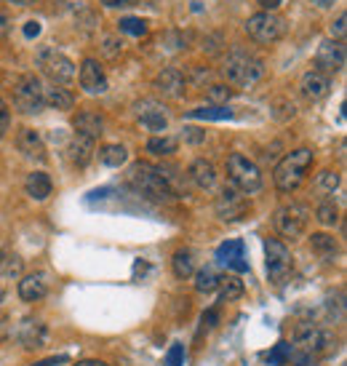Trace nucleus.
Instances as JSON below:
<instances>
[{
	"label": "nucleus",
	"instance_id": "nucleus-41",
	"mask_svg": "<svg viewBox=\"0 0 347 366\" xmlns=\"http://www.w3.org/2000/svg\"><path fill=\"white\" fill-rule=\"evenodd\" d=\"M345 22H347L345 14H339V16H336V22L332 25V35H336V41L345 35Z\"/></svg>",
	"mask_w": 347,
	"mask_h": 366
},
{
	"label": "nucleus",
	"instance_id": "nucleus-25",
	"mask_svg": "<svg viewBox=\"0 0 347 366\" xmlns=\"http://www.w3.org/2000/svg\"><path fill=\"white\" fill-rule=\"evenodd\" d=\"M310 246H313V251H315L320 259H334L336 257V251H339L334 235H329V233H315V235L310 238Z\"/></svg>",
	"mask_w": 347,
	"mask_h": 366
},
{
	"label": "nucleus",
	"instance_id": "nucleus-47",
	"mask_svg": "<svg viewBox=\"0 0 347 366\" xmlns=\"http://www.w3.org/2000/svg\"><path fill=\"white\" fill-rule=\"evenodd\" d=\"M256 3H259V6L265 8V11H275V8H278L283 0H256Z\"/></svg>",
	"mask_w": 347,
	"mask_h": 366
},
{
	"label": "nucleus",
	"instance_id": "nucleus-49",
	"mask_svg": "<svg viewBox=\"0 0 347 366\" xmlns=\"http://www.w3.org/2000/svg\"><path fill=\"white\" fill-rule=\"evenodd\" d=\"M75 366H107L105 361H99V358H83V361H78Z\"/></svg>",
	"mask_w": 347,
	"mask_h": 366
},
{
	"label": "nucleus",
	"instance_id": "nucleus-19",
	"mask_svg": "<svg viewBox=\"0 0 347 366\" xmlns=\"http://www.w3.org/2000/svg\"><path fill=\"white\" fill-rule=\"evenodd\" d=\"M75 134L80 136H89V139H99L102 136V131H105V121H102V115L99 112H91V110H83V112H78V118H75Z\"/></svg>",
	"mask_w": 347,
	"mask_h": 366
},
{
	"label": "nucleus",
	"instance_id": "nucleus-7",
	"mask_svg": "<svg viewBox=\"0 0 347 366\" xmlns=\"http://www.w3.org/2000/svg\"><path fill=\"white\" fill-rule=\"evenodd\" d=\"M246 32H249V38L256 43H275L283 38V32H286V22L280 19L278 14H273V11H262V14L251 16L249 22H246Z\"/></svg>",
	"mask_w": 347,
	"mask_h": 366
},
{
	"label": "nucleus",
	"instance_id": "nucleus-48",
	"mask_svg": "<svg viewBox=\"0 0 347 366\" xmlns=\"http://www.w3.org/2000/svg\"><path fill=\"white\" fill-rule=\"evenodd\" d=\"M62 361H67V355H53V358H46V361H38V364H32V366H53V364H62Z\"/></svg>",
	"mask_w": 347,
	"mask_h": 366
},
{
	"label": "nucleus",
	"instance_id": "nucleus-18",
	"mask_svg": "<svg viewBox=\"0 0 347 366\" xmlns=\"http://www.w3.org/2000/svg\"><path fill=\"white\" fill-rule=\"evenodd\" d=\"M46 292H48V284H46L43 273L22 275V281H19V297L25 299V302H38V299L46 297Z\"/></svg>",
	"mask_w": 347,
	"mask_h": 366
},
{
	"label": "nucleus",
	"instance_id": "nucleus-23",
	"mask_svg": "<svg viewBox=\"0 0 347 366\" xmlns=\"http://www.w3.org/2000/svg\"><path fill=\"white\" fill-rule=\"evenodd\" d=\"M67 152H70V161L83 169V166H89V161H91L93 155V139L75 134L72 142H70V148H67Z\"/></svg>",
	"mask_w": 347,
	"mask_h": 366
},
{
	"label": "nucleus",
	"instance_id": "nucleus-45",
	"mask_svg": "<svg viewBox=\"0 0 347 366\" xmlns=\"http://www.w3.org/2000/svg\"><path fill=\"white\" fill-rule=\"evenodd\" d=\"M25 35H27V38H35V35H40V25H38V22H27Z\"/></svg>",
	"mask_w": 347,
	"mask_h": 366
},
{
	"label": "nucleus",
	"instance_id": "nucleus-4",
	"mask_svg": "<svg viewBox=\"0 0 347 366\" xmlns=\"http://www.w3.org/2000/svg\"><path fill=\"white\" fill-rule=\"evenodd\" d=\"M227 176L233 182V188L240 190L243 195L262 190V171H259V166L249 161L246 155H240V152H233L227 158Z\"/></svg>",
	"mask_w": 347,
	"mask_h": 366
},
{
	"label": "nucleus",
	"instance_id": "nucleus-28",
	"mask_svg": "<svg viewBox=\"0 0 347 366\" xmlns=\"http://www.w3.org/2000/svg\"><path fill=\"white\" fill-rule=\"evenodd\" d=\"M190 118H203V121H225V118H233V110L225 107V105H211V107H198L187 112Z\"/></svg>",
	"mask_w": 347,
	"mask_h": 366
},
{
	"label": "nucleus",
	"instance_id": "nucleus-21",
	"mask_svg": "<svg viewBox=\"0 0 347 366\" xmlns=\"http://www.w3.org/2000/svg\"><path fill=\"white\" fill-rule=\"evenodd\" d=\"M19 339H22L25 348H43L46 339H48V329H46V324L30 318V321H25L22 329H19Z\"/></svg>",
	"mask_w": 347,
	"mask_h": 366
},
{
	"label": "nucleus",
	"instance_id": "nucleus-38",
	"mask_svg": "<svg viewBox=\"0 0 347 366\" xmlns=\"http://www.w3.org/2000/svg\"><path fill=\"white\" fill-rule=\"evenodd\" d=\"M289 353H292V345H289V342H278L275 351L270 353V361H273V364H286V361H289Z\"/></svg>",
	"mask_w": 347,
	"mask_h": 366
},
{
	"label": "nucleus",
	"instance_id": "nucleus-20",
	"mask_svg": "<svg viewBox=\"0 0 347 366\" xmlns=\"http://www.w3.org/2000/svg\"><path fill=\"white\" fill-rule=\"evenodd\" d=\"M187 174H190V179L195 182V188H200V190H214V185H216V169H214V163L203 161V158L192 161Z\"/></svg>",
	"mask_w": 347,
	"mask_h": 366
},
{
	"label": "nucleus",
	"instance_id": "nucleus-9",
	"mask_svg": "<svg viewBox=\"0 0 347 366\" xmlns=\"http://www.w3.org/2000/svg\"><path fill=\"white\" fill-rule=\"evenodd\" d=\"M265 254H267V275L273 284H283L292 273V251L286 249V244H280L278 238H267L265 241Z\"/></svg>",
	"mask_w": 347,
	"mask_h": 366
},
{
	"label": "nucleus",
	"instance_id": "nucleus-33",
	"mask_svg": "<svg viewBox=\"0 0 347 366\" xmlns=\"http://www.w3.org/2000/svg\"><path fill=\"white\" fill-rule=\"evenodd\" d=\"M315 217H318L320 225L334 228V225L339 222V209H336L332 201H323V204H318V209H315Z\"/></svg>",
	"mask_w": 347,
	"mask_h": 366
},
{
	"label": "nucleus",
	"instance_id": "nucleus-12",
	"mask_svg": "<svg viewBox=\"0 0 347 366\" xmlns=\"http://www.w3.org/2000/svg\"><path fill=\"white\" fill-rule=\"evenodd\" d=\"M315 67L323 75H334L345 67V43L332 38V41H323L315 51Z\"/></svg>",
	"mask_w": 347,
	"mask_h": 366
},
{
	"label": "nucleus",
	"instance_id": "nucleus-42",
	"mask_svg": "<svg viewBox=\"0 0 347 366\" xmlns=\"http://www.w3.org/2000/svg\"><path fill=\"white\" fill-rule=\"evenodd\" d=\"M185 131H187V142H203V139H206V134H203L200 129H192V126H190Z\"/></svg>",
	"mask_w": 347,
	"mask_h": 366
},
{
	"label": "nucleus",
	"instance_id": "nucleus-27",
	"mask_svg": "<svg viewBox=\"0 0 347 366\" xmlns=\"http://www.w3.org/2000/svg\"><path fill=\"white\" fill-rule=\"evenodd\" d=\"M99 161L110 166V169H118L123 163L129 161V150L123 148V145H105V148L99 150Z\"/></svg>",
	"mask_w": 347,
	"mask_h": 366
},
{
	"label": "nucleus",
	"instance_id": "nucleus-8",
	"mask_svg": "<svg viewBox=\"0 0 347 366\" xmlns=\"http://www.w3.org/2000/svg\"><path fill=\"white\" fill-rule=\"evenodd\" d=\"M13 105L27 115L43 110V83L35 75H22L13 83Z\"/></svg>",
	"mask_w": 347,
	"mask_h": 366
},
{
	"label": "nucleus",
	"instance_id": "nucleus-14",
	"mask_svg": "<svg viewBox=\"0 0 347 366\" xmlns=\"http://www.w3.org/2000/svg\"><path fill=\"white\" fill-rule=\"evenodd\" d=\"M78 78H80V89H83L86 94H105L107 91L105 67H102L96 59H83Z\"/></svg>",
	"mask_w": 347,
	"mask_h": 366
},
{
	"label": "nucleus",
	"instance_id": "nucleus-31",
	"mask_svg": "<svg viewBox=\"0 0 347 366\" xmlns=\"http://www.w3.org/2000/svg\"><path fill=\"white\" fill-rule=\"evenodd\" d=\"M216 286H219V275H216L211 268H203V270L195 273V292H200V294H211Z\"/></svg>",
	"mask_w": 347,
	"mask_h": 366
},
{
	"label": "nucleus",
	"instance_id": "nucleus-46",
	"mask_svg": "<svg viewBox=\"0 0 347 366\" xmlns=\"http://www.w3.org/2000/svg\"><path fill=\"white\" fill-rule=\"evenodd\" d=\"M147 270H150V265H147V262H142V259H136V265H133V278L145 275Z\"/></svg>",
	"mask_w": 347,
	"mask_h": 366
},
{
	"label": "nucleus",
	"instance_id": "nucleus-36",
	"mask_svg": "<svg viewBox=\"0 0 347 366\" xmlns=\"http://www.w3.org/2000/svg\"><path fill=\"white\" fill-rule=\"evenodd\" d=\"M318 188L323 192H334L336 188H339V174H336V171H329V169H326V171H320L318 174Z\"/></svg>",
	"mask_w": 347,
	"mask_h": 366
},
{
	"label": "nucleus",
	"instance_id": "nucleus-26",
	"mask_svg": "<svg viewBox=\"0 0 347 366\" xmlns=\"http://www.w3.org/2000/svg\"><path fill=\"white\" fill-rule=\"evenodd\" d=\"M174 265V275L176 278H190L192 273H195V257H192V251L190 249H179L171 259Z\"/></svg>",
	"mask_w": 347,
	"mask_h": 366
},
{
	"label": "nucleus",
	"instance_id": "nucleus-51",
	"mask_svg": "<svg viewBox=\"0 0 347 366\" xmlns=\"http://www.w3.org/2000/svg\"><path fill=\"white\" fill-rule=\"evenodd\" d=\"M315 6H320V8H329V6H334V0H313Z\"/></svg>",
	"mask_w": 347,
	"mask_h": 366
},
{
	"label": "nucleus",
	"instance_id": "nucleus-50",
	"mask_svg": "<svg viewBox=\"0 0 347 366\" xmlns=\"http://www.w3.org/2000/svg\"><path fill=\"white\" fill-rule=\"evenodd\" d=\"M6 32H8V19L0 14V38H6Z\"/></svg>",
	"mask_w": 347,
	"mask_h": 366
},
{
	"label": "nucleus",
	"instance_id": "nucleus-3",
	"mask_svg": "<svg viewBox=\"0 0 347 366\" xmlns=\"http://www.w3.org/2000/svg\"><path fill=\"white\" fill-rule=\"evenodd\" d=\"M265 75V67L256 56L246 54V51H235V54L227 56L225 62V78L233 86H240V89H251L259 83V78Z\"/></svg>",
	"mask_w": 347,
	"mask_h": 366
},
{
	"label": "nucleus",
	"instance_id": "nucleus-10",
	"mask_svg": "<svg viewBox=\"0 0 347 366\" xmlns=\"http://www.w3.org/2000/svg\"><path fill=\"white\" fill-rule=\"evenodd\" d=\"M214 209H216V217L222 219V222H235V219H243L249 214L251 204H249V198L240 190H235V188H222V192L216 195Z\"/></svg>",
	"mask_w": 347,
	"mask_h": 366
},
{
	"label": "nucleus",
	"instance_id": "nucleus-5",
	"mask_svg": "<svg viewBox=\"0 0 347 366\" xmlns=\"http://www.w3.org/2000/svg\"><path fill=\"white\" fill-rule=\"evenodd\" d=\"M310 222V209L305 204H286L273 214V225L283 238H299L307 230Z\"/></svg>",
	"mask_w": 347,
	"mask_h": 366
},
{
	"label": "nucleus",
	"instance_id": "nucleus-37",
	"mask_svg": "<svg viewBox=\"0 0 347 366\" xmlns=\"http://www.w3.org/2000/svg\"><path fill=\"white\" fill-rule=\"evenodd\" d=\"M233 96V89H227V86H209V99H211L214 105H222Z\"/></svg>",
	"mask_w": 347,
	"mask_h": 366
},
{
	"label": "nucleus",
	"instance_id": "nucleus-6",
	"mask_svg": "<svg viewBox=\"0 0 347 366\" xmlns=\"http://www.w3.org/2000/svg\"><path fill=\"white\" fill-rule=\"evenodd\" d=\"M38 67L53 81V86H65L75 81V65L56 48H40L38 51Z\"/></svg>",
	"mask_w": 347,
	"mask_h": 366
},
{
	"label": "nucleus",
	"instance_id": "nucleus-32",
	"mask_svg": "<svg viewBox=\"0 0 347 366\" xmlns=\"http://www.w3.org/2000/svg\"><path fill=\"white\" fill-rule=\"evenodd\" d=\"M176 139L174 136H152L150 142H147V152H152V155H171L176 152Z\"/></svg>",
	"mask_w": 347,
	"mask_h": 366
},
{
	"label": "nucleus",
	"instance_id": "nucleus-43",
	"mask_svg": "<svg viewBox=\"0 0 347 366\" xmlns=\"http://www.w3.org/2000/svg\"><path fill=\"white\" fill-rule=\"evenodd\" d=\"M107 8H126V6H133L136 0H102Z\"/></svg>",
	"mask_w": 347,
	"mask_h": 366
},
{
	"label": "nucleus",
	"instance_id": "nucleus-15",
	"mask_svg": "<svg viewBox=\"0 0 347 366\" xmlns=\"http://www.w3.org/2000/svg\"><path fill=\"white\" fill-rule=\"evenodd\" d=\"M155 89H158V94L169 96V99H179L185 94V75L174 67L160 70L155 78Z\"/></svg>",
	"mask_w": 347,
	"mask_h": 366
},
{
	"label": "nucleus",
	"instance_id": "nucleus-35",
	"mask_svg": "<svg viewBox=\"0 0 347 366\" xmlns=\"http://www.w3.org/2000/svg\"><path fill=\"white\" fill-rule=\"evenodd\" d=\"M0 275H3V278H19V275H22V259L6 254L3 265H0Z\"/></svg>",
	"mask_w": 347,
	"mask_h": 366
},
{
	"label": "nucleus",
	"instance_id": "nucleus-17",
	"mask_svg": "<svg viewBox=\"0 0 347 366\" xmlns=\"http://www.w3.org/2000/svg\"><path fill=\"white\" fill-rule=\"evenodd\" d=\"M16 148L32 161H46V145H43V139L35 129H22L16 136Z\"/></svg>",
	"mask_w": 347,
	"mask_h": 366
},
{
	"label": "nucleus",
	"instance_id": "nucleus-53",
	"mask_svg": "<svg viewBox=\"0 0 347 366\" xmlns=\"http://www.w3.org/2000/svg\"><path fill=\"white\" fill-rule=\"evenodd\" d=\"M3 259H6V251H3V249H0V265H3Z\"/></svg>",
	"mask_w": 347,
	"mask_h": 366
},
{
	"label": "nucleus",
	"instance_id": "nucleus-52",
	"mask_svg": "<svg viewBox=\"0 0 347 366\" xmlns=\"http://www.w3.org/2000/svg\"><path fill=\"white\" fill-rule=\"evenodd\" d=\"M8 3H16V6H32L35 0H8Z\"/></svg>",
	"mask_w": 347,
	"mask_h": 366
},
{
	"label": "nucleus",
	"instance_id": "nucleus-24",
	"mask_svg": "<svg viewBox=\"0 0 347 366\" xmlns=\"http://www.w3.org/2000/svg\"><path fill=\"white\" fill-rule=\"evenodd\" d=\"M43 105L51 110H72L75 96L62 86H48V89H43Z\"/></svg>",
	"mask_w": 347,
	"mask_h": 366
},
{
	"label": "nucleus",
	"instance_id": "nucleus-30",
	"mask_svg": "<svg viewBox=\"0 0 347 366\" xmlns=\"http://www.w3.org/2000/svg\"><path fill=\"white\" fill-rule=\"evenodd\" d=\"M216 259L230 268L235 259H243V244H240V241H227V244H222L216 249Z\"/></svg>",
	"mask_w": 347,
	"mask_h": 366
},
{
	"label": "nucleus",
	"instance_id": "nucleus-44",
	"mask_svg": "<svg viewBox=\"0 0 347 366\" xmlns=\"http://www.w3.org/2000/svg\"><path fill=\"white\" fill-rule=\"evenodd\" d=\"M216 321H219V313H216V311H206V313H203V324H206V326H216Z\"/></svg>",
	"mask_w": 347,
	"mask_h": 366
},
{
	"label": "nucleus",
	"instance_id": "nucleus-22",
	"mask_svg": "<svg viewBox=\"0 0 347 366\" xmlns=\"http://www.w3.org/2000/svg\"><path fill=\"white\" fill-rule=\"evenodd\" d=\"M25 190L27 195L32 198V201H46L53 190V182L48 174H43V171H32V174L27 176L25 182Z\"/></svg>",
	"mask_w": 347,
	"mask_h": 366
},
{
	"label": "nucleus",
	"instance_id": "nucleus-29",
	"mask_svg": "<svg viewBox=\"0 0 347 366\" xmlns=\"http://www.w3.org/2000/svg\"><path fill=\"white\" fill-rule=\"evenodd\" d=\"M216 289L222 292V299H227V302L243 297V281L238 275H219V286Z\"/></svg>",
	"mask_w": 347,
	"mask_h": 366
},
{
	"label": "nucleus",
	"instance_id": "nucleus-40",
	"mask_svg": "<svg viewBox=\"0 0 347 366\" xmlns=\"http://www.w3.org/2000/svg\"><path fill=\"white\" fill-rule=\"evenodd\" d=\"M8 126H11V112H8V105H6L3 96H0V139L6 136Z\"/></svg>",
	"mask_w": 347,
	"mask_h": 366
},
{
	"label": "nucleus",
	"instance_id": "nucleus-39",
	"mask_svg": "<svg viewBox=\"0 0 347 366\" xmlns=\"http://www.w3.org/2000/svg\"><path fill=\"white\" fill-rule=\"evenodd\" d=\"M185 364V348L182 345H171V351L166 355V366H182Z\"/></svg>",
	"mask_w": 347,
	"mask_h": 366
},
{
	"label": "nucleus",
	"instance_id": "nucleus-11",
	"mask_svg": "<svg viewBox=\"0 0 347 366\" xmlns=\"http://www.w3.org/2000/svg\"><path fill=\"white\" fill-rule=\"evenodd\" d=\"M296 345L307 358L310 355H332L336 351V337L326 329H302L296 334Z\"/></svg>",
	"mask_w": 347,
	"mask_h": 366
},
{
	"label": "nucleus",
	"instance_id": "nucleus-54",
	"mask_svg": "<svg viewBox=\"0 0 347 366\" xmlns=\"http://www.w3.org/2000/svg\"><path fill=\"white\" fill-rule=\"evenodd\" d=\"M0 297H3V289H0Z\"/></svg>",
	"mask_w": 347,
	"mask_h": 366
},
{
	"label": "nucleus",
	"instance_id": "nucleus-13",
	"mask_svg": "<svg viewBox=\"0 0 347 366\" xmlns=\"http://www.w3.org/2000/svg\"><path fill=\"white\" fill-rule=\"evenodd\" d=\"M133 112H136V121L145 126L147 131H166L169 126V118H166V105H160L158 99H142L133 105Z\"/></svg>",
	"mask_w": 347,
	"mask_h": 366
},
{
	"label": "nucleus",
	"instance_id": "nucleus-1",
	"mask_svg": "<svg viewBox=\"0 0 347 366\" xmlns=\"http://www.w3.org/2000/svg\"><path fill=\"white\" fill-rule=\"evenodd\" d=\"M310 166H313V150L310 148H299V150H294V152H289V155L275 166V171H273L275 188H278L280 192H294L305 182Z\"/></svg>",
	"mask_w": 347,
	"mask_h": 366
},
{
	"label": "nucleus",
	"instance_id": "nucleus-34",
	"mask_svg": "<svg viewBox=\"0 0 347 366\" xmlns=\"http://www.w3.org/2000/svg\"><path fill=\"white\" fill-rule=\"evenodd\" d=\"M120 32L142 38V35H147V22L145 19H136V16H126V19H120Z\"/></svg>",
	"mask_w": 347,
	"mask_h": 366
},
{
	"label": "nucleus",
	"instance_id": "nucleus-16",
	"mask_svg": "<svg viewBox=\"0 0 347 366\" xmlns=\"http://www.w3.org/2000/svg\"><path fill=\"white\" fill-rule=\"evenodd\" d=\"M299 89H302V94L307 99H313V102H318L323 96L329 94V89H332V81H329V75H323L318 70H310L302 75V83H299Z\"/></svg>",
	"mask_w": 347,
	"mask_h": 366
},
{
	"label": "nucleus",
	"instance_id": "nucleus-2",
	"mask_svg": "<svg viewBox=\"0 0 347 366\" xmlns=\"http://www.w3.org/2000/svg\"><path fill=\"white\" fill-rule=\"evenodd\" d=\"M129 179H131V185L136 190L147 195V198H152V201H171L174 198V190L171 185L160 176L158 166H150V163H133L131 171H129Z\"/></svg>",
	"mask_w": 347,
	"mask_h": 366
}]
</instances>
